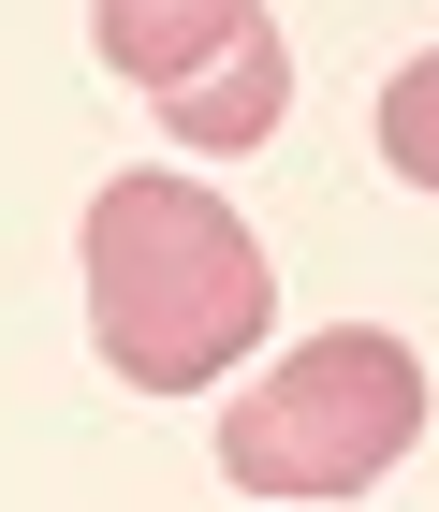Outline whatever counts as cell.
Masks as SVG:
<instances>
[{
    "mask_svg": "<svg viewBox=\"0 0 439 512\" xmlns=\"http://www.w3.org/2000/svg\"><path fill=\"white\" fill-rule=\"evenodd\" d=\"M279 103H293V44H279V30H249L220 74H191L176 103H161V132L220 161V147H264V132H279Z\"/></svg>",
    "mask_w": 439,
    "mask_h": 512,
    "instance_id": "277c9868",
    "label": "cell"
},
{
    "mask_svg": "<svg viewBox=\"0 0 439 512\" xmlns=\"http://www.w3.org/2000/svg\"><path fill=\"white\" fill-rule=\"evenodd\" d=\"M103 15V59H118L147 103H176L191 74H220L249 30H264V0H88Z\"/></svg>",
    "mask_w": 439,
    "mask_h": 512,
    "instance_id": "3957f363",
    "label": "cell"
},
{
    "mask_svg": "<svg viewBox=\"0 0 439 512\" xmlns=\"http://www.w3.org/2000/svg\"><path fill=\"white\" fill-rule=\"evenodd\" d=\"M264 308H279L264 235L205 176H118L88 205V337L132 395H205L220 366H249Z\"/></svg>",
    "mask_w": 439,
    "mask_h": 512,
    "instance_id": "6da1fadb",
    "label": "cell"
},
{
    "mask_svg": "<svg viewBox=\"0 0 439 512\" xmlns=\"http://www.w3.org/2000/svg\"><path fill=\"white\" fill-rule=\"evenodd\" d=\"M381 161H396L410 191H439V44L381 74Z\"/></svg>",
    "mask_w": 439,
    "mask_h": 512,
    "instance_id": "5b68a950",
    "label": "cell"
},
{
    "mask_svg": "<svg viewBox=\"0 0 439 512\" xmlns=\"http://www.w3.org/2000/svg\"><path fill=\"white\" fill-rule=\"evenodd\" d=\"M410 439H425V352L381 337V322H337L220 410V469L249 498H366Z\"/></svg>",
    "mask_w": 439,
    "mask_h": 512,
    "instance_id": "7a4b0ae2",
    "label": "cell"
}]
</instances>
